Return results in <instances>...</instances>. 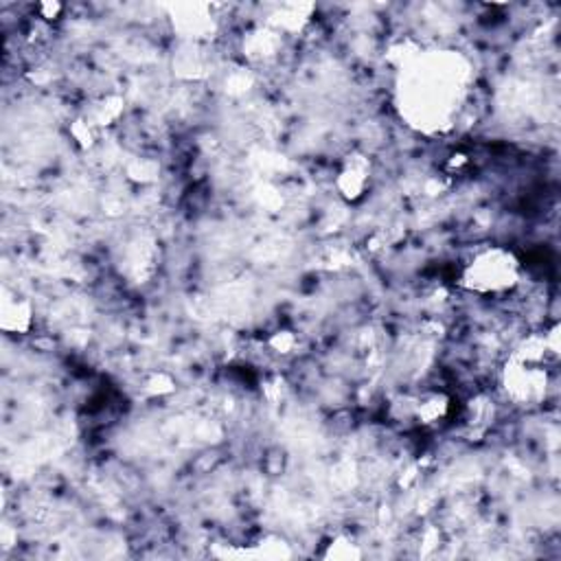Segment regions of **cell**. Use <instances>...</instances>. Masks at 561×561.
I'll return each instance as SVG.
<instances>
[{"label":"cell","mask_w":561,"mask_h":561,"mask_svg":"<svg viewBox=\"0 0 561 561\" xmlns=\"http://www.w3.org/2000/svg\"><path fill=\"white\" fill-rule=\"evenodd\" d=\"M515 283V261L502 250H491L478 254L467 272L465 285L476 291H500Z\"/></svg>","instance_id":"cell-1"}]
</instances>
